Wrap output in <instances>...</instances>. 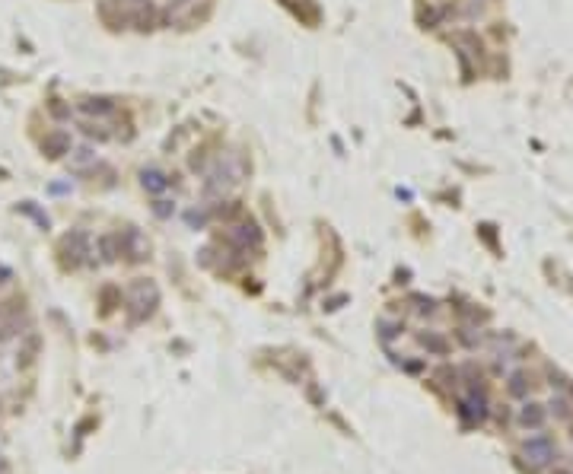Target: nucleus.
Wrapping results in <instances>:
<instances>
[{
    "instance_id": "nucleus-8",
    "label": "nucleus",
    "mask_w": 573,
    "mask_h": 474,
    "mask_svg": "<svg viewBox=\"0 0 573 474\" xmlns=\"http://www.w3.org/2000/svg\"><path fill=\"white\" fill-rule=\"evenodd\" d=\"M420 341H424V344H427L430 350H436V354H443V350H446V344H443V341L436 338V334H424Z\"/></svg>"
},
{
    "instance_id": "nucleus-4",
    "label": "nucleus",
    "mask_w": 573,
    "mask_h": 474,
    "mask_svg": "<svg viewBox=\"0 0 573 474\" xmlns=\"http://www.w3.org/2000/svg\"><path fill=\"white\" fill-rule=\"evenodd\" d=\"M520 423H522V427L538 430L544 423V408H542V404H525V408L520 411Z\"/></svg>"
},
{
    "instance_id": "nucleus-3",
    "label": "nucleus",
    "mask_w": 573,
    "mask_h": 474,
    "mask_svg": "<svg viewBox=\"0 0 573 474\" xmlns=\"http://www.w3.org/2000/svg\"><path fill=\"white\" fill-rule=\"evenodd\" d=\"M459 414L462 417H465V421H478V423H481L484 421V414H487V411H484V398H478V395H465V398H459Z\"/></svg>"
},
{
    "instance_id": "nucleus-7",
    "label": "nucleus",
    "mask_w": 573,
    "mask_h": 474,
    "mask_svg": "<svg viewBox=\"0 0 573 474\" xmlns=\"http://www.w3.org/2000/svg\"><path fill=\"white\" fill-rule=\"evenodd\" d=\"M510 391H513V395H525V376L522 373H516L513 379H510Z\"/></svg>"
},
{
    "instance_id": "nucleus-6",
    "label": "nucleus",
    "mask_w": 573,
    "mask_h": 474,
    "mask_svg": "<svg viewBox=\"0 0 573 474\" xmlns=\"http://www.w3.org/2000/svg\"><path fill=\"white\" fill-rule=\"evenodd\" d=\"M80 108H83V112H96V115H102V112H112V102H96V99H90V102H83V105H80Z\"/></svg>"
},
{
    "instance_id": "nucleus-9",
    "label": "nucleus",
    "mask_w": 573,
    "mask_h": 474,
    "mask_svg": "<svg viewBox=\"0 0 573 474\" xmlns=\"http://www.w3.org/2000/svg\"><path fill=\"white\" fill-rule=\"evenodd\" d=\"M0 474H6V462H4V458H0Z\"/></svg>"
},
{
    "instance_id": "nucleus-2",
    "label": "nucleus",
    "mask_w": 573,
    "mask_h": 474,
    "mask_svg": "<svg viewBox=\"0 0 573 474\" xmlns=\"http://www.w3.org/2000/svg\"><path fill=\"white\" fill-rule=\"evenodd\" d=\"M42 150H45V156L58 160V156L71 153V137H67L64 130H54V134H48L45 140H42Z\"/></svg>"
},
{
    "instance_id": "nucleus-5",
    "label": "nucleus",
    "mask_w": 573,
    "mask_h": 474,
    "mask_svg": "<svg viewBox=\"0 0 573 474\" xmlns=\"http://www.w3.org/2000/svg\"><path fill=\"white\" fill-rule=\"evenodd\" d=\"M143 188L153 191V195H160V191L169 188V178L162 175L160 169H147V172H143Z\"/></svg>"
},
{
    "instance_id": "nucleus-1",
    "label": "nucleus",
    "mask_w": 573,
    "mask_h": 474,
    "mask_svg": "<svg viewBox=\"0 0 573 474\" xmlns=\"http://www.w3.org/2000/svg\"><path fill=\"white\" fill-rule=\"evenodd\" d=\"M525 455L532 458V465H548L554 458V445H551L548 436H532L525 443Z\"/></svg>"
}]
</instances>
